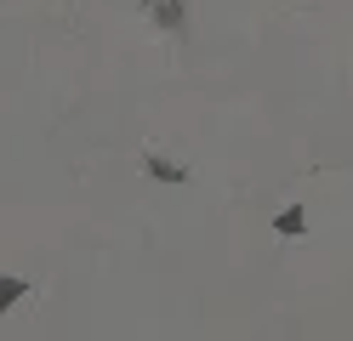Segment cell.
Masks as SVG:
<instances>
[{
  "instance_id": "7a4b0ae2",
  "label": "cell",
  "mask_w": 353,
  "mask_h": 341,
  "mask_svg": "<svg viewBox=\"0 0 353 341\" xmlns=\"http://www.w3.org/2000/svg\"><path fill=\"white\" fill-rule=\"evenodd\" d=\"M143 171L160 176V182H188V165H176V159H165V154H143Z\"/></svg>"
},
{
  "instance_id": "3957f363",
  "label": "cell",
  "mask_w": 353,
  "mask_h": 341,
  "mask_svg": "<svg viewBox=\"0 0 353 341\" xmlns=\"http://www.w3.org/2000/svg\"><path fill=\"white\" fill-rule=\"evenodd\" d=\"M302 222H307V211H302V205H285V211L274 216V227H279V234H285V239H302V234H307V227H302Z\"/></svg>"
},
{
  "instance_id": "6da1fadb",
  "label": "cell",
  "mask_w": 353,
  "mask_h": 341,
  "mask_svg": "<svg viewBox=\"0 0 353 341\" xmlns=\"http://www.w3.org/2000/svg\"><path fill=\"white\" fill-rule=\"evenodd\" d=\"M143 12L160 23L165 34H183L188 29V6H183V0H143Z\"/></svg>"
},
{
  "instance_id": "277c9868",
  "label": "cell",
  "mask_w": 353,
  "mask_h": 341,
  "mask_svg": "<svg viewBox=\"0 0 353 341\" xmlns=\"http://www.w3.org/2000/svg\"><path fill=\"white\" fill-rule=\"evenodd\" d=\"M23 296H29V279H17V273H0V313L17 307Z\"/></svg>"
}]
</instances>
